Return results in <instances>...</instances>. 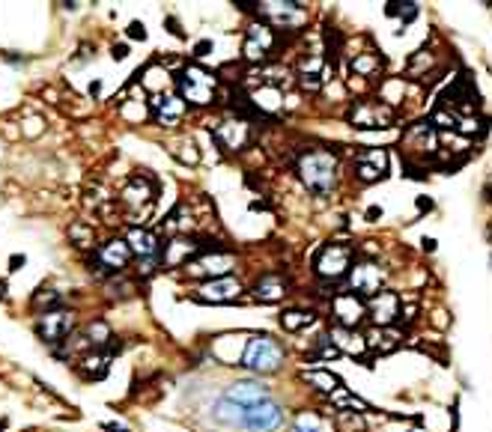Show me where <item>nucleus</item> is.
I'll use <instances>...</instances> for the list:
<instances>
[{
  "instance_id": "obj_30",
  "label": "nucleus",
  "mask_w": 492,
  "mask_h": 432,
  "mask_svg": "<svg viewBox=\"0 0 492 432\" xmlns=\"http://www.w3.org/2000/svg\"><path fill=\"white\" fill-rule=\"evenodd\" d=\"M84 337L89 340V346H96V349H107V346H111V325H107L105 319H93V322L87 325Z\"/></svg>"
},
{
  "instance_id": "obj_23",
  "label": "nucleus",
  "mask_w": 492,
  "mask_h": 432,
  "mask_svg": "<svg viewBox=\"0 0 492 432\" xmlns=\"http://www.w3.org/2000/svg\"><path fill=\"white\" fill-rule=\"evenodd\" d=\"M364 340H367V349H373V352H379V355H388V352H394V349L400 346V340H403V334L397 328H370L364 334Z\"/></svg>"
},
{
  "instance_id": "obj_28",
  "label": "nucleus",
  "mask_w": 492,
  "mask_h": 432,
  "mask_svg": "<svg viewBox=\"0 0 492 432\" xmlns=\"http://www.w3.org/2000/svg\"><path fill=\"white\" fill-rule=\"evenodd\" d=\"M301 379L308 385H313L317 391H322V393H334L340 388V376H334L331 370H304Z\"/></svg>"
},
{
  "instance_id": "obj_18",
  "label": "nucleus",
  "mask_w": 492,
  "mask_h": 432,
  "mask_svg": "<svg viewBox=\"0 0 492 432\" xmlns=\"http://www.w3.org/2000/svg\"><path fill=\"white\" fill-rule=\"evenodd\" d=\"M203 248L206 245H200V241L191 239V236H173L164 248H161V266H167V268H176L182 263L188 266Z\"/></svg>"
},
{
  "instance_id": "obj_1",
  "label": "nucleus",
  "mask_w": 492,
  "mask_h": 432,
  "mask_svg": "<svg viewBox=\"0 0 492 432\" xmlns=\"http://www.w3.org/2000/svg\"><path fill=\"white\" fill-rule=\"evenodd\" d=\"M295 173L313 194H328L337 185V155L325 147L301 149L295 158Z\"/></svg>"
},
{
  "instance_id": "obj_33",
  "label": "nucleus",
  "mask_w": 492,
  "mask_h": 432,
  "mask_svg": "<svg viewBox=\"0 0 492 432\" xmlns=\"http://www.w3.org/2000/svg\"><path fill=\"white\" fill-rule=\"evenodd\" d=\"M331 402L340 409V411H349V409H355L358 415H364V411H370L367 409V402L364 400H358L355 393H349V391H343V388H337L334 393H331Z\"/></svg>"
},
{
  "instance_id": "obj_42",
  "label": "nucleus",
  "mask_w": 492,
  "mask_h": 432,
  "mask_svg": "<svg viewBox=\"0 0 492 432\" xmlns=\"http://www.w3.org/2000/svg\"><path fill=\"white\" fill-rule=\"evenodd\" d=\"M212 48H215V45H212V39H200V42L194 45V57H197V60H200V57H209V54H212Z\"/></svg>"
},
{
  "instance_id": "obj_17",
  "label": "nucleus",
  "mask_w": 492,
  "mask_h": 432,
  "mask_svg": "<svg viewBox=\"0 0 492 432\" xmlns=\"http://www.w3.org/2000/svg\"><path fill=\"white\" fill-rule=\"evenodd\" d=\"M149 111H152V116H156L158 125H164V129H173V125L182 122L188 105H185L176 93H161V96H152V98H149Z\"/></svg>"
},
{
  "instance_id": "obj_45",
  "label": "nucleus",
  "mask_w": 492,
  "mask_h": 432,
  "mask_svg": "<svg viewBox=\"0 0 492 432\" xmlns=\"http://www.w3.org/2000/svg\"><path fill=\"white\" fill-rule=\"evenodd\" d=\"M382 218V206H370V209L364 212V221L367 224H373V221H379Z\"/></svg>"
},
{
  "instance_id": "obj_34",
  "label": "nucleus",
  "mask_w": 492,
  "mask_h": 432,
  "mask_svg": "<svg viewBox=\"0 0 492 432\" xmlns=\"http://www.w3.org/2000/svg\"><path fill=\"white\" fill-rule=\"evenodd\" d=\"M385 15L388 18H403V24H411L420 15V6L406 0V3H385Z\"/></svg>"
},
{
  "instance_id": "obj_48",
  "label": "nucleus",
  "mask_w": 492,
  "mask_h": 432,
  "mask_svg": "<svg viewBox=\"0 0 492 432\" xmlns=\"http://www.w3.org/2000/svg\"><path fill=\"white\" fill-rule=\"evenodd\" d=\"M167 27H170V33H173V36H185V30L176 24V18H167Z\"/></svg>"
},
{
  "instance_id": "obj_5",
  "label": "nucleus",
  "mask_w": 492,
  "mask_h": 432,
  "mask_svg": "<svg viewBox=\"0 0 492 432\" xmlns=\"http://www.w3.org/2000/svg\"><path fill=\"white\" fill-rule=\"evenodd\" d=\"M239 259L230 250L221 248H203L191 263H188V274L191 277H206V281H218V277H230L236 272Z\"/></svg>"
},
{
  "instance_id": "obj_10",
  "label": "nucleus",
  "mask_w": 492,
  "mask_h": 432,
  "mask_svg": "<svg viewBox=\"0 0 492 432\" xmlns=\"http://www.w3.org/2000/svg\"><path fill=\"white\" fill-rule=\"evenodd\" d=\"M281 424H284V409L277 406L275 400H263V402H257V406L245 409L239 429H248V432H275Z\"/></svg>"
},
{
  "instance_id": "obj_32",
  "label": "nucleus",
  "mask_w": 492,
  "mask_h": 432,
  "mask_svg": "<svg viewBox=\"0 0 492 432\" xmlns=\"http://www.w3.org/2000/svg\"><path fill=\"white\" fill-rule=\"evenodd\" d=\"M69 241L75 248H84V250H89L93 248V241H96V236H93V227H89L87 221H75L69 227Z\"/></svg>"
},
{
  "instance_id": "obj_40",
  "label": "nucleus",
  "mask_w": 492,
  "mask_h": 432,
  "mask_svg": "<svg viewBox=\"0 0 492 432\" xmlns=\"http://www.w3.org/2000/svg\"><path fill=\"white\" fill-rule=\"evenodd\" d=\"M125 36L134 42H147V27H143V21H129V27H125Z\"/></svg>"
},
{
  "instance_id": "obj_13",
  "label": "nucleus",
  "mask_w": 492,
  "mask_h": 432,
  "mask_svg": "<svg viewBox=\"0 0 492 432\" xmlns=\"http://www.w3.org/2000/svg\"><path fill=\"white\" fill-rule=\"evenodd\" d=\"M131 248L125 239H107L102 248L96 250V274H116L129 266Z\"/></svg>"
},
{
  "instance_id": "obj_44",
  "label": "nucleus",
  "mask_w": 492,
  "mask_h": 432,
  "mask_svg": "<svg viewBox=\"0 0 492 432\" xmlns=\"http://www.w3.org/2000/svg\"><path fill=\"white\" fill-rule=\"evenodd\" d=\"M415 209H418L420 215L433 212V200H429V197H418V200H415Z\"/></svg>"
},
{
  "instance_id": "obj_6",
  "label": "nucleus",
  "mask_w": 492,
  "mask_h": 432,
  "mask_svg": "<svg viewBox=\"0 0 492 432\" xmlns=\"http://www.w3.org/2000/svg\"><path fill=\"white\" fill-rule=\"evenodd\" d=\"M349 125L361 131H379V129H391L394 125V107L385 105L382 98H364V102H355L346 114Z\"/></svg>"
},
{
  "instance_id": "obj_19",
  "label": "nucleus",
  "mask_w": 492,
  "mask_h": 432,
  "mask_svg": "<svg viewBox=\"0 0 492 432\" xmlns=\"http://www.w3.org/2000/svg\"><path fill=\"white\" fill-rule=\"evenodd\" d=\"M224 397H227L230 402H236L239 409H250V406H257V402H263V400H272V397H268L266 385L263 382H254V379L230 385V388L224 391Z\"/></svg>"
},
{
  "instance_id": "obj_51",
  "label": "nucleus",
  "mask_w": 492,
  "mask_h": 432,
  "mask_svg": "<svg viewBox=\"0 0 492 432\" xmlns=\"http://www.w3.org/2000/svg\"><path fill=\"white\" fill-rule=\"evenodd\" d=\"M489 266H492V254H489Z\"/></svg>"
},
{
  "instance_id": "obj_27",
  "label": "nucleus",
  "mask_w": 492,
  "mask_h": 432,
  "mask_svg": "<svg viewBox=\"0 0 492 432\" xmlns=\"http://www.w3.org/2000/svg\"><path fill=\"white\" fill-rule=\"evenodd\" d=\"M349 69H352L358 78H379L385 69V60H382V54H376V51H364L349 60Z\"/></svg>"
},
{
  "instance_id": "obj_20",
  "label": "nucleus",
  "mask_w": 492,
  "mask_h": 432,
  "mask_svg": "<svg viewBox=\"0 0 492 432\" xmlns=\"http://www.w3.org/2000/svg\"><path fill=\"white\" fill-rule=\"evenodd\" d=\"M107 370H111V346L107 349H89V352H84V358H81V379L87 382H96V379H105Z\"/></svg>"
},
{
  "instance_id": "obj_24",
  "label": "nucleus",
  "mask_w": 492,
  "mask_h": 432,
  "mask_svg": "<svg viewBox=\"0 0 492 432\" xmlns=\"http://www.w3.org/2000/svg\"><path fill=\"white\" fill-rule=\"evenodd\" d=\"M250 105L263 114H277L284 105V93L272 84H259L257 89H250Z\"/></svg>"
},
{
  "instance_id": "obj_47",
  "label": "nucleus",
  "mask_w": 492,
  "mask_h": 432,
  "mask_svg": "<svg viewBox=\"0 0 492 432\" xmlns=\"http://www.w3.org/2000/svg\"><path fill=\"white\" fill-rule=\"evenodd\" d=\"M27 263V257L24 254H15V257H9V272H18V268H21Z\"/></svg>"
},
{
  "instance_id": "obj_35",
  "label": "nucleus",
  "mask_w": 492,
  "mask_h": 432,
  "mask_svg": "<svg viewBox=\"0 0 492 432\" xmlns=\"http://www.w3.org/2000/svg\"><path fill=\"white\" fill-rule=\"evenodd\" d=\"M337 432H367L364 415H358V411H337Z\"/></svg>"
},
{
  "instance_id": "obj_22",
  "label": "nucleus",
  "mask_w": 492,
  "mask_h": 432,
  "mask_svg": "<svg viewBox=\"0 0 492 432\" xmlns=\"http://www.w3.org/2000/svg\"><path fill=\"white\" fill-rule=\"evenodd\" d=\"M125 241H129L131 254L140 257V259L161 257L158 254V233H152L147 227H129V230H125Z\"/></svg>"
},
{
  "instance_id": "obj_8",
  "label": "nucleus",
  "mask_w": 492,
  "mask_h": 432,
  "mask_svg": "<svg viewBox=\"0 0 492 432\" xmlns=\"http://www.w3.org/2000/svg\"><path fill=\"white\" fill-rule=\"evenodd\" d=\"M275 42H277V36H275L272 27H268L266 21H254L245 33V42H242V57H245L248 63H254V66H259V63L268 60Z\"/></svg>"
},
{
  "instance_id": "obj_2",
  "label": "nucleus",
  "mask_w": 492,
  "mask_h": 432,
  "mask_svg": "<svg viewBox=\"0 0 492 432\" xmlns=\"http://www.w3.org/2000/svg\"><path fill=\"white\" fill-rule=\"evenodd\" d=\"M215 93H218V78L203 66H197V63H188L176 72V96L185 105L209 107L215 102Z\"/></svg>"
},
{
  "instance_id": "obj_49",
  "label": "nucleus",
  "mask_w": 492,
  "mask_h": 432,
  "mask_svg": "<svg viewBox=\"0 0 492 432\" xmlns=\"http://www.w3.org/2000/svg\"><path fill=\"white\" fill-rule=\"evenodd\" d=\"M102 429H105V432H129V429H125V426H120V424H111V420H105V424H102Z\"/></svg>"
},
{
  "instance_id": "obj_16",
  "label": "nucleus",
  "mask_w": 492,
  "mask_h": 432,
  "mask_svg": "<svg viewBox=\"0 0 492 432\" xmlns=\"http://www.w3.org/2000/svg\"><path fill=\"white\" fill-rule=\"evenodd\" d=\"M215 140L224 152H242L250 143V122L239 120V116H230L224 120L218 129H215Z\"/></svg>"
},
{
  "instance_id": "obj_31",
  "label": "nucleus",
  "mask_w": 492,
  "mask_h": 432,
  "mask_svg": "<svg viewBox=\"0 0 492 432\" xmlns=\"http://www.w3.org/2000/svg\"><path fill=\"white\" fill-rule=\"evenodd\" d=\"M313 322H317V316H313L310 310H286L284 316H281V325L284 331H304V328H310Z\"/></svg>"
},
{
  "instance_id": "obj_38",
  "label": "nucleus",
  "mask_w": 492,
  "mask_h": 432,
  "mask_svg": "<svg viewBox=\"0 0 492 432\" xmlns=\"http://www.w3.org/2000/svg\"><path fill=\"white\" fill-rule=\"evenodd\" d=\"M358 161H367V164H376L379 170H385V173H388V152H385V149H370V152H361V155H358Z\"/></svg>"
},
{
  "instance_id": "obj_12",
  "label": "nucleus",
  "mask_w": 492,
  "mask_h": 432,
  "mask_svg": "<svg viewBox=\"0 0 492 432\" xmlns=\"http://www.w3.org/2000/svg\"><path fill=\"white\" fill-rule=\"evenodd\" d=\"M331 316L337 319L340 328L355 331L367 319V301L355 292H340V295H334V301H331Z\"/></svg>"
},
{
  "instance_id": "obj_25",
  "label": "nucleus",
  "mask_w": 492,
  "mask_h": 432,
  "mask_svg": "<svg viewBox=\"0 0 492 432\" xmlns=\"http://www.w3.org/2000/svg\"><path fill=\"white\" fill-rule=\"evenodd\" d=\"M152 194H156V188L147 176H134L129 185H125L122 191V203L125 206H134V209H140V206H147L152 200Z\"/></svg>"
},
{
  "instance_id": "obj_50",
  "label": "nucleus",
  "mask_w": 492,
  "mask_h": 432,
  "mask_svg": "<svg viewBox=\"0 0 492 432\" xmlns=\"http://www.w3.org/2000/svg\"><path fill=\"white\" fill-rule=\"evenodd\" d=\"M420 245H424V250H427V254H433V250H436V239H424V241H420Z\"/></svg>"
},
{
  "instance_id": "obj_15",
  "label": "nucleus",
  "mask_w": 492,
  "mask_h": 432,
  "mask_svg": "<svg viewBox=\"0 0 492 432\" xmlns=\"http://www.w3.org/2000/svg\"><path fill=\"white\" fill-rule=\"evenodd\" d=\"M242 290H245L242 281L236 274H230V277H218V281H206L200 290H197L194 299L206 301V304H230V301H239Z\"/></svg>"
},
{
  "instance_id": "obj_14",
  "label": "nucleus",
  "mask_w": 492,
  "mask_h": 432,
  "mask_svg": "<svg viewBox=\"0 0 492 432\" xmlns=\"http://www.w3.org/2000/svg\"><path fill=\"white\" fill-rule=\"evenodd\" d=\"M259 15L266 18V24L281 27V30H295V27L304 24V9L301 3H292V0H281V3H259Z\"/></svg>"
},
{
  "instance_id": "obj_9",
  "label": "nucleus",
  "mask_w": 492,
  "mask_h": 432,
  "mask_svg": "<svg viewBox=\"0 0 492 432\" xmlns=\"http://www.w3.org/2000/svg\"><path fill=\"white\" fill-rule=\"evenodd\" d=\"M385 268L370 263V259H361V263L352 266V272H349V290L355 295H367V299H373V295H379L385 290Z\"/></svg>"
},
{
  "instance_id": "obj_7",
  "label": "nucleus",
  "mask_w": 492,
  "mask_h": 432,
  "mask_svg": "<svg viewBox=\"0 0 492 432\" xmlns=\"http://www.w3.org/2000/svg\"><path fill=\"white\" fill-rule=\"evenodd\" d=\"M72 328H75V313L63 310V307L51 310V313H39V319H36V334H39V340L48 346L66 343Z\"/></svg>"
},
{
  "instance_id": "obj_4",
  "label": "nucleus",
  "mask_w": 492,
  "mask_h": 432,
  "mask_svg": "<svg viewBox=\"0 0 492 432\" xmlns=\"http://www.w3.org/2000/svg\"><path fill=\"white\" fill-rule=\"evenodd\" d=\"M352 266H355V248L343 245V241L322 245L317 250V259H313V272H317L322 281H340L343 274L352 272Z\"/></svg>"
},
{
  "instance_id": "obj_43",
  "label": "nucleus",
  "mask_w": 492,
  "mask_h": 432,
  "mask_svg": "<svg viewBox=\"0 0 492 432\" xmlns=\"http://www.w3.org/2000/svg\"><path fill=\"white\" fill-rule=\"evenodd\" d=\"M24 125H27L24 134H27V138H33L36 131H42V125H45V122H42V116H30V120H27Z\"/></svg>"
},
{
  "instance_id": "obj_21",
  "label": "nucleus",
  "mask_w": 492,
  "mask_h": 432,
  "mask_svg": "<svg viewBox=\"0 0 492 432\" xmlns=\"http://www.w3.org/2000/svg\"><path fill=\"white\" fill-rule=\"evenodd\" d=\"M250 299L259 304H277L286 299V281L281 274H263L259 281L250 286Z\"/></svg>"
},
{
  "instance_id": "obj_39",
  "label": "nucleus",
  "mask_w": 492,
  "mask_h": 432,
  "mask_svg": "<svg viewBox=\"0 0 492 432\" xmlns=\"http://www.w3.org/2000/svg\"><path fill=\"white\" fill-rule=\"evenodd\" d=\"M429 66H433V54H429V51H415V54H411V57H409V72H427Z\"/></svg>"
},
{
  "instance_id": "obj_36",
  "label": "nucleus",
  "mask_w": 492,
  "mask_h": 432,
  "mask_svg": "<svg viewBox=\"0 0 492 432\" xmlns=\"http://www.w3.org/2000/svg\"><path fill=\"white\" fill-rule=\"evenodd\" d=\"M60 301H63V295H60V292H54V290H42V292H36V295H33V307H36V310H42V313L60 310Z\"/></svg>"
},
{
  "instance_id": "obj_11",
  "label": "nucleus",
  "mask_w": 492,
  "mask_h": 432,
  "mask_svg": "<svg viewBox=\"0 0 492 432\" xmlns=\"http://www.w3.org/2000/svg\"><path fill=\"white\" fill-rule=\"evenodd\" d=\"M403 316V299L391 290H382L367 301V319H373L376 328H394L397 319Z\"/></svg>"
},
{
  "instance_id": "obj_26",
  "label": "nucleus",
  "mask_w": 492,
  "mask_h": 432,
  "mask_svg": "<svg viewBox=\"0 0 492 432\" xmlns=\"http://www.w3.org/2000/svg\"><path fill=\"white\" fill-rule=\"evenodd\" d=\"M328 340L337 346V352H349V355H355V358H361L364 349H367V340L361 334H355V331H349V328H340V325L331 331Z\"/></svg>"
},
{
  "instance_id": "obj_29",
  "label": "nucleus",
  "mask_w": 492,
  "mask_h": 432,
  "mask_svg": "<svg viewBox=\"0 0 492 432\" xmlns=\"http://www.w3.org/2000/svg\"><path fill=\"white\" fill-rule=\"evenodd\" d=\"M140 84L147 87L152 96H161V93H164V89L170 87V75H167L164 66H149V69H143Z\"/></svg>"
},
{
  "instance_id": "obj_3",
  "label": "nucleus",
  "mask_w": 492,
  "mask_h": 432,
  "mask_svg": "<svg viewBox=\"0 0 492 432\" xmlns=\"http://www.w3.org/2000/svg\"><path fill=\"white\" fill-rule=\"evenodd\" d=\"M242 364H245L250 373H259V376L275 373V370H281V364H284V346L268 334H257L245 343Z\"/></svg>"
},
{
  "instance_id": "obj_37",
  "label": "nucleus",
  "mask_w": 492,
  "mask_h": 432,
  "mask_svg": "<svg viewBox=\"0 0 492 432\" xmlns=\"http://www.w3.org/2000/svg\"><path fill=\"white\" fill-rule=\"evenodd\" d=\"M355 176L361 179V182H379V179H385V170H379L376 164H367V161H358Z\"/></svg>"
},
{
  "instance_id": "obj_46",
  "label": "nucleus",
  "mask_w": 492,
  "mask_h": 432,
  "mask_svg": "<svg viewBox=\"0 0 492 432\" xmlns=\"http://www.w3.org/2000/svg\"><path fill=\"white\" fill-rule=\"evenodd\" d=\"M111 54H114V60H125V57H129V45H114V48H111Z\"/></svg>"
},
{
  "instance_id": "obj_52",
  "label": "nucleus",
  "mask_w": 492,
  "mask_h": 432,
  "mask_svg": "<svg viewBox=\"0 0 492 432\" xmlns=\"http://www.w3.org/2000/svg\"><path fill=\"white\" fill-rule=\"evenodd\" d=\"M409 432H415V429H409Z\"/></svg>"
},
{
  "instance_id": "obj_41",
  "label": "nucleus",
  "mask_w": 492,
  "mask_h": 432,
  "mask_svg": "<svg viewBox=\"0 0 492 432\" xmlns=\"http://www.w3.org/2000/svg\"><path fill=\"white\" fill-rule=\"evenodd\" d=\"M292 432H319V424H317V420H313L310 415H301L299 420H295Z\"/></svg>"
}]
</instances>
